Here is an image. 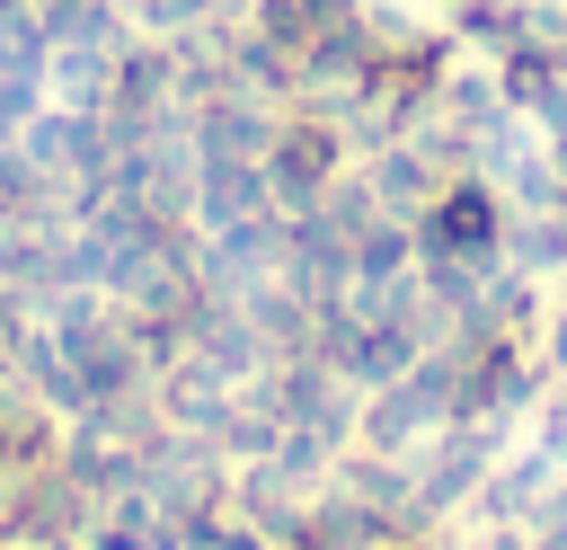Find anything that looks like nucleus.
<instances>
[{
  "mask_svg": "<svg viewBox=\"0 0 567 550\" xmlns=\"http://www.w3.org/2000/svg\"><path fill=\"white\" fill-rule=\"evenodd\" d=\"M496 231H505V213H496V186H478V177H452V186H434L425 195V222H416V248H434V257H487L496 248Z\"/></svg>",
  "mask_w": 567,
  "mask_h": 550,
  "instance_id": "obj_1",
  "label": "nucleus"
},
{
  "mask_svg": "<svg viewBox=\"0 0 567 550\" xmlns=\"http://www.w3.org/2000/svg\"><path fill=\"white\" fill-rule=\"evenodd\" d=\"M337 169H346V133H337L328 115H284V133L266 142V177H275L292 204H310L319 186H337Z\"/></svg>",
  "mask_w": 567,
  "mask_h": 550,
  "instance_id": "obj_2",
  "label": "nucleus"
}]
</instances>
